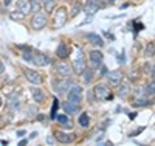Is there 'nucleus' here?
<instances>
[{"instance_id":"obj_1","label":"nucleus","mask_w":155,"mask_h":146,"mask_svg":"<svg viewBox=\"0 0 155 146\" xmlns=\"http://www.w3.org/2000/svg\"><path fill=\"white\" fill-rule=\"evenodd\" d=\"M47 20H48V12L47 11H37L31 20V25L34 30H42L47 25Z\"/></svg>"},{"instance_id":"obj_2","label":"nucleus","mask_w":155,"mask_h":146,"mask_svg":"<svg viewBox=\"0 0 155 146\" xmlns=\"http://www.w3.org/2000/svg\"><path fill=\"white\" fill-rule=\"evenodd\" d=\"M81 100H82V89H81V86H71L70 90H68V93H67V101L79 104Z\"/></svg>"},{"instance_id":"obj_3","label":"nucleus","mask_w":155,"mask_h":146,"mask_svg":"<svg viewBox=\"0 0 155 146\" xmlns=\"http://www.w3.org/2000/svg\"><path fill=\"white\" fill-rule=\"evenodd\" d=\"M93 95L96 97V100L104 101V100L110 98V90L106 84H96L95 89H93Z\"/></svg>"},{"instance_id":"obj_4","label":"nucleus","mask_w":155,"mask_h":146,"mask_svg":"<svg viewBox=\"0 0 155 146\" xmlns=\"http://www.w3.org/2000/svg\"><path fill=\"white\" fill-rule=\"evenodd\" d=\"M101 8V0H87L85 5H84V11L87 12L88 16H93L99 11Z\"/></svg>"},{"instance_id":"obj_5","label":"nucleus","mask_w":155,"mask_h":146,"mask_svg":"<svg viewBox=\"0 0 155 146\" xmlns=\"http://www.w3.org/2000/svg\"><path fill=\"white\" fill-rule=\"evenodd\" d=\"M90 62H92V65L95 69H101L102 67V61H104V56H102V53L98 51V50H93L90 51Z\"/></svg>"},{"instance_id":"obj_6","label":"nucleus","mask_w":155,"mask_h":146,"mask_svg":"<svg viewBox=\"0 0 155 146\" xmlns=\"http://www.w3.org/2000/svg\"><path fill=\"white\" fill-rule=\"evenodd\" d=\"M73 70L78 75H82V72L85 70V61H84V56H82L81 50H79V53H78V58L73 61Z\"/></svg>"},{"instance_id":"obj_7","label":"nucleus","mask_w":155,"mask_h":146,"mask_svg":"<svg viewBox=\"0 0 155 146\" xmlns=\"http://www.w3.org/2000/svg\"><path fill=\"white\" fill-rule=\"evenodd\" d=\"M67 22V9L65 8H59L56 11V17H54V26L56 28H61Z\"/></svg>"},{"instance_id":"obj_8","label":"nucleus","mask_w":155,"mask_h":146,"mask_svg":"<svg viewBox=\"0 0 155 146\" xmlns=\"http://www.w3.org/2000/svg\"><path fill=\"white\" fill-rule=\"evenodd\" d=\"M31 62L34 64V65H37V67H44V65H47L48 62H50V59L45 56V55H42V53H33V58H31Z\"/></svg>"},{"instance_id":"obj_9","label":"nucleus","mask_w":155,"mask_h":146,"mask_svg":"<svg viewBox=\"0 0 155 146\" xmlns=\"http://www.w3.org/2000/svg\"><path fill=\"white\" fill-rule=\"evenodd\" d=\"M106 78H107V81H109L112 86H116V84L121 83L123 75H121L120 70H112V72H109V73L106 75Z\"/></svg>"},{"instance_id":"obj_10","label":"nucleus","mask_w":155,"mask_h":146,"mask_svg":"<svg viewBox=\"0 0 155 146\" xmlns=\"http://www.w3.org/2000/svg\"><path fill=\"white\" fill-rule=\"evenodd\" d=\"M25 76H27V79H28L31 84H41V83H42V76L39 75L37 72L31 70V69L25 70Z\"/></svg>"},{"instance_id":"obj_11","label":"nucleus","mask_w":155,"mask_h":146,"mask_svg":"<svg viewBox=\"0 0 155 146\" xmlns=\"http://www.w3.org/2000/svg\"><path fill=\"white\" fill-rule=\"evenodd\" d=\"M8 107L12 109V110H17L20 107V97L17 92H14V93H11L8 97Z\"/></svg>"},{"instance_id":"obj_12","label":"nucleus","mask_w":155,"mask_h":146,"mask_svg":"<svg viewBox=\"0 0 155 146\" xmlns=\"http://www.w3.org/2000/svg\"><path fill=\"white\" fill-rule=\"evenodd\" d=\"M70 87H71V81H70V79H64V81H61L56 86V90H58L59 95H64V93H68Z\"/></svg>"},{"instance_id":"obj_13","label":"nucleus","mask_w":155,"mask_h":146,"mask_svg":"<svg viewBox=\"0 0 155 146\" xmlns=\"http://www.w3.org/2000/svg\"><path fill=\"white\" fill-rule=\"evenodd\" d=\"M31 2H28V0H19L17 2V11H20V12H23L25 16L28 14V12L31 11Z\"/></svg>"},{"instance_id":"obj_14","label":"nucleus","mask_w":155,"mask_h":146,"mask_svg":"<svg viewBox=\"0 0 155 146\" xmlns=\"http://www.w3.org/2000/svg\"><path fill=\"white\" fill-rule=\"evenodd\" d=\"M85 37H87L93 45H96V47H102V45H104L102 37H101L99 34H96V33H88V34H85Z\"/></svg>"},{"instance_id":"obj_15","label":"nucleus","mask_w":155,"mask_h":146,"mask_svg":"<svg viewBox=\"0 0 155 146\" xmlns=\"http://www.w3.org/2000/svg\"><path fill=\"white\" fill-rule=\"evenodd\" d=\"M62 107H64V110H65L67 114H71V115H74V114L79 112V104H76V103L67 101V103L62 104Z\"/></svg>"},{"instance_id":"obj_16","label":"nucleus","mask_w":155,"mask_h":146,"mask_svg":"<svg viewBox=\"0 0 155 146\" xmlns=\"http://www.w3.org/2000/svg\"><path fill=\"white\" fill-rule=\"evenodd\" d=\"M56 55H58V58L65 59V58H68V55H70V48H68L65 44H59L58 48H56Z\"/></svg>"},{"instance_id":"obj_17","label":"nucleus","mask_w":155,"mask_h":146,"mask_svg":"<svg viewBox=\"0 0 155 146\" xmlns=\"http://www.w3.org/2000/svg\"><path fill=\"white\" fill-rule=\"evenodd\" d=\"M56 72H58L59 75L68 76V75L71 73V65H68V64H65V62H61V64L56 65Z\"/></svg>"},{"instance_id":"obj_18","label":"nucleus","mask_w":155,"mask_h":146,"mask_svg":"<svg viewBox=\"0 0 155 146\" xmlns=\"http://www.w3.org/2000/svg\"><path fill=\"white\" fill-rule=\"evenodd\" d=\"M56 140L59 143H64V144H70V143H73V135L65 134V132H58V134H56Z\"/></svg>"},{"instance_id":"obj_19","label":"nucleus","mask_w":155,"mask_h":146,"mask_svg":"<svg viewBox=\"0 0 155 146\" xmlns=\"http://www.w3.org/2000/svg\"><path fill=\"white\" fill-rule=\"evenodd\" d=\"M31 95L34 98L36 103H42L45 100V93H44V90L42 89H39V87H33L31 89Z\"/></svg>"},{"instance_id":"obj_20","label":"nucleus","mask_w":155,"mask_h":146,"mask_svg":"<svg viewBox=\"0 0 155 146\" xmlns=\"http://www.w3.org/2000/svg\"><path fill=\"white\" fill-rule=\"evenodd\" d=\"M143 90H144V92H143V95H144V98H146V97H152V95H155V83L152 81V83L146 84Z\"/></svg>"},{"instance_id":"obj_21","label":"nucleus","mask_w":155,"mask_h":146,"mask_svg":"<svg viewBox=\"0 0 155 146\" xmlns=\"http://www.w3.org/2000/svg\"><path fill=\"white\" fill-rule=\"evenodd\" d=\"M82 78H84V81H85L87 84H88V83H92V79H93V70L85 67V70L82 72Z\"/></svg>"},{"instance_id":"obj_22","label":"nucleus","mask_w":155,"mask_h":146,"mask_svg":"<svg viewBox=\"0 0 155 146\" xmlns=\"http://www.w3.org/2000/svg\"><path fill=\"white\" fill-rule=\"evenodd\" d=\"M129 92H130V87H129V84H123V86L120 87V90H118V95H120L121 98H126V97L129 95Z\"/></svg>"},{"instance_id":"obj_23","label":"nucleus","mask_w":155,"mask_h":146,"mask_svg":"<svg viewBox=\"0 0 155 146\" xmlns=\"http://www.w3.org/2000/svg\"><path fill=\"white\" fill-rule=\"evenodd\" d=\"M79 124H81L82 127H88V126H90V118H88L87 114H81V117H79Z\"/></svg>"},{"instance_id":"obj_24","label":"nucleus","mask_w":155,"mask_h":146,"mask_svg":"<svg viewBox=\"0 0 155 146\" xmlns=\"http://www.w3.org/2000/svg\"><path fill=\"white\" fill-rule=\"evenodd\" d=\"M144 55H146V56H153V55H155V45H153L152 42H149V44L146 45V48H144Z\"/></svg>"},{"instance_id":"obj_25","label":"nucleus","mask_w":155,"mask_h":146,"mask_svg":"<svg viewBox=\"0 0 155 146\" xmlns=\"http://www.w3.org/2000/svg\"><path fill=\"white\" fill-rule=\"evenodd\" d=\"M53 5H54V0H44V6H45V11L50 12L53 9Z\"/></svg>"},{"instance_id":"obj_26","label":"nucleus","mask_w":155,"mask_h":146,"mask_svg":"<svg viewBox=\"0 0 155 146\" xmlns=\"http://www.w3.org/2000/svg\"><path fill=\"white\" fill-rule=\"evenodd\" d=\"M81 9H82V5L81 3H74L73 5V9H71V17H74L76 14H79Z\"/></svg>"},{"instance_id":"obj_27","label":"nucleus","mask_w":155,"mask_h":146,"mask_svg":"<svg viewBox=\"0 0 155 146\" xmlns=\"http://www.w3.org/2000/svg\"><path fill=\"white\" fill-rule=\"evenodd\" d=\"M135 106H138V107H143V106H150V101H149V100H135Z\"/></svg>"},{"instance_id":"obj_28","label":"nucleus","mask_w":155,"mask_h":146,"mask_svg":"<svg viewBox=\"0 0 155 146\" xmlns=\"http://www.w3.org/2000/svg\"><path fill=\"white\" fill-rule=\"evenodd\" d=\"M56 120H58L59 123H62V124H67V123L70 121L67 115H56Z\"/></svg>"},{"instance_id":"obj_29","label":"nucleus","mask_w":155,"mask_h":146,"mask_svg":"<svg viewBox=\"0 0 155 146\" xmlns=\"http://www.w3.org/2000/svg\"><path fill=\"white\" fill-rule=\"evenodd\" d=\"M58 106H59V101L54 98V101H53V109H51V118H56V109H58Z\"/></svg>"},{"instance_id":"obj_30","label":"nucleus","mask_w":155,"mask_h":146,"mask_svg":"<svg viewBox=\"0 0 155 146\" xmlns=\"http://www.w3.org/2000/svg\"><path fill=\"white\" fill-rule=\"evenodd\" d=\"M11 17H14V19H23V17H25V14L19 11V14H17V12H12V14H11Z\"/></svg>"},{"instance_id":"obj_31","label":"nucleus","mask_w":155,"mask_h":146,"mask_svg":"<svg viewBox=\"0 0 155 146\" xmlns=\"http://www.w3.org/2000/svg\"><path fill=\"white\" fill-rule=\"evenodd\" d=\"M47 143H48V144H54V141H53V137H48V138H47Z\"/></svg>"},{"instance_id":"obj_32","label":"nucleus","mask_w":155,"mask_h":146,"mask_svg":"<svg viewBox=\"0 0 155 146\" xmlns=\"http://www.w3.org/2000/svg\"><path fill=\"white\" fill-rule=\"evenodd\" d=\"M3 70H5V69H3V62L0 61V73H3Z\"/></svg>"},{"instance_id":"obj_33","label":"nucleus","mask_w":155,"mask_h":146,"mask_svg":"<svg viewBox=\"0 0 155 146\" xmlns=\"http://www.w3.org/2000/svg\"><path fill=\"white\" fill-rule=\"evenodd\" d=\"M11 2H12V0H3V3H5L6 6H9V3H11Z\"/></svg>"},{"instance_id":"obj_34","label":"nucleus","mask_w":155,"mask_h":146,"mask_svg":"<svg viewBox=\"0 0 155 146\" xmlns=\"http://www.w3.org/2000/svg\"><path fill=\"white\" fill-rule=\"evenodd\" d=\"M152 81H153V83H155V69H153V70H152Z\"/></svg>"},{"instance_id":"obj_35","label":"nucleus","mask_w":155,"mask_h":146,"mask_svg":"<svg viewBox=\"0 0 155 146\" xmlns=\"http://www.w3.org/2000/svg\"><path fill=\"white\" fill-rule=\"evenodd\" d=\"M27 143H28V140H22V141H20V143H19V144H20V146H22V144H27Z\"/></svg>"},{"instance_id":"obj_36","label":"nucleus","mask_w":155,"mask_h":146,"mask_svg":"<svg viewBox=\"0 0 155 146\" xmlns=\"http://www.w3.org/2000/svg\"><path fill=\"white\" fill-rule=\"evenodd\" d=\"M0 106H2V98H0Z\"/></svg>"},{"instance_id":"obj_37","label":"nucleus","mask_w":155,"mask_h":146,"mask_svg":"<svg viewBox=\"0 0 155 146\" xmlns=\"http://www.w3.org/2000/svg\"><path fill=\"white\" fill-rule=\"evenodd\" d=\"M37 2H44V0H37Z\"/></svg>"}]
</instances>
